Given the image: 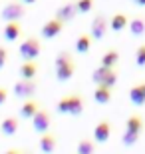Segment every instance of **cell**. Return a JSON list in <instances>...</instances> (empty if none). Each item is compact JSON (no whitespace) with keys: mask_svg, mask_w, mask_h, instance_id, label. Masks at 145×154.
Returning a JSON list of instances; mask_svg holds the SVG:
<instances>
[{"mask_svg":"<svg viewBox=\"0 0 145 154\" xmlns=\"http://www.w3.org/2000/svg\"><path fill=\"white\" fill-rule=\"evenodd\" d=\"M54 68H56V80L58 82H68L76 74V60L68 50L58 52L56 60H54Z\"/></svg>","mask_w":145,"mask_h":154,"instance_id":"6da1fadb","label":"cell"},{"mask_svg":"<svg viewBox=\"0 0 145 154\" xmlns=\"http://www.w3.org/2000/svg\"><path fill=\"white\" fill-rule=\"evenodd\" d=\"M56 110L60 114H68V116H80L84 112V98L80 94H66L62 96L56 104Z\"/></svg>","mask_w":145,"mask_h":154,"instance_id":"7a4b0ae2","label":"cell"},{"mask_svg":"<svg viewBox=\"0 0 145 154\" xmlns=\"http://www.w3.org/2000/svg\"><path fill=\"white\" fill-rule=\"evenodd\" d=\"M141 132H143V118L139 114H131L125 122V130H123V136H121L123 146H133L139 140Z\"/></svg>","mask_w":145,"mask_h":154,"instance_id":"3957f363","label":"cell"},{"mask_svg":"<svg viewBox=\"0 0 145 154\" xmlns=\"http://www.w3.org/2000/svg\"><path fill=\"white\" fill-rule=\"evenodd\" d=\"M18 54H20V58H22L24 62L26 60H36L42 54V42H40V38H36V36L24 38L20 42V46H18Z\"/></svg>","mask_w":145,"mask_h":154,"instance_id":"277c9868","label":"cell"},{"mask_svg":"<svg viewBox=\"0 0 145 154\" xmlns=\"http://www.w3.org/2000/svg\"><path fill=\"white\" fill-rule=\"evenodd\" d=\"M24 16H26V6H24L20 0L6 2L4 8L0 10V18H2L4 22H20Z\"/></svg>","mask_w":145,"mask_h":154,"instance_id":"5b68a950","label":"cell"},{"mask_svg":"<svg viewBox=\"0 0 145 154\" xmlns=\"http://www.w3.org/2000/svg\"><path fill=\"white\" fill-rule=\"evenodd\" d=\"M91 80L95 82V86H107V88H113L117 84V70L115 68H103V66H97L91 74Z\"/></svg>","mask_w":145,"mask_h":154,"instance_id":"8992f818","label":"cell"},{"mask_svg":"<svg viewBox=\"0 0 145 154\" xmlns=\"http://www.w3.org/2000/svg\"><path fill=\"white\" fill-rule=\"evenodd\" d=\"M12 92L16 98H22V100H28V98H34V94L38 92V82L36 80H16L14 86H12Z\"/></svg>","mask_w":145,"mask_h":154,"instance_id":"52a82bcc","label":"cell"},{"mask_svg":"<svg viewBox=\"0 0 145 154\" xmlns=\"http://www.w3.org/2000/svg\"><path fill=\"white\" fill-rule=\"evenodd\" d=\"M50 126H52V114L46 108H40L32 118L34 132L36 134H46V132H50Z\"/></svg>","mask_w":145,"mask_h":154,"instance_id":"ba28073f","label":"cell"},{"mask_svg":"<svg viewBox=\"0 0 145 154\" xmlns=\"http://www.w3.org/2000/svg\"><path fill=\"white\" fill-rule=\"evenodd\" d=\"M107 30H109V20H107L103 14H97L94 16L91 20V30H89V36L94 40H101L103 36L107 34Z\"/></svg>","mask_w":145,"mask_h":154,"instance_id":"9c48e42d","label":"cell"},{"mask_svg":"<svg viewBox=\"0 0 145 154\" xmlns=\"http://www.w3.org/2000/svg\"><path fill=\"white\" fill-rule=\"evenodd\" d=\"M62 30H64V22H60L58 18H50L40 28V36L46 38V40H52V38H56V36H60Z\"/></svg>","mask_w":145,"mask_h":154,"instance_id":"30bf717a","label":"cell"},{"mask_svg":"<svg viewBox=\"0 0 145 154\" xmlns=\"http://www.w3.org/2000/svg\"><path fill=\"white\" fill-rule=\"evenodd\" d=\"M38 148L42 154H54L58 148V136L54 132H46V134H40L38 140Z\"/></svg>","mask_w":145,"mask_h":154,"instance_id":"8fae6325","label":"cell"},{"mask_svg":"<svg viewBox=\"0 0 145 154\" xmlns=\"http://www.w3.org/2000/svg\"><path fill=\"white\" fill-rule=\"evenodd\" d=\"M78 16V8H76V2H66V4L58 6L56 14H54V18H58L60 22H72L74 18Z\"/></svg>","mask_w":145,"mask_h":154,"instance_id":"7c38bea8","label":"cell"},{"mask_svg":"<svg viewBox=\"0 0 145 154\" xmlns=\"http://www.w3.org/2000/svg\"><path fill=\"white\" fill-rule=\"evenodd\" d=\"M40 108H42V104H40L38 100L28 98V100H24V102H22V106H20V110H18V118H22V120H32L34 114H36Z\"/></svg>","mask_w":145,"mask_h":154,"instance_id":"4fadbf2b","label":"cell"},{"mask_svg":"<svg viewBox=\"0 0 145 154\" xmlns=\"http://www.w3.org/2000/svg\"><path fill=\"white\" fill-rule=\"evenodd\" d=\"M109 136H112V124H109V120H100L94 128V140L103 144L109 140Z\"/></svg>","mask_w":145,"mask_h":154,"instance_id":"5bb4252c","label":"cell"},{"mask_svg":"<svg viewBox=\"0 0 145 154\" xmlns=\"http://www.w3.org/2000/svg\"><path fill=\"white\" fill-rule=\"evenodd\" d=\"M18 130H20V118L18 116H6V118H2L0 132L4 136H14V134H18Z\"/></svg>","mask_w":145,"mask_h":154,"instance_id":"9a60e30c","label":"cell"},{"mask_svg":"<svg viewBox=\"0 0 145 154\" xmlns=\"http://www.w3.org/2000/svg\"><path fill=\"white\" fill-rule=\"evenodd\" d=\"M2 36H4L6 42H16V40L22 38V24L20 22H6L4 30H2Z\"/></svg>","mask_w":145,"mask_h":154,"instance_id":"2e32d148","label":"cell"},{"mask_svg":"<svg viewBox=\"0 0 145 154\" xmlns=\"http://www.w3.org/2000/svg\"><path fill=\"white\" fill-rule=\"evenodd\" d=\"M18 74L24 80H36V74H38V64H36V60H26V62H22L20 68H18Z\"/></svg>","mask_w":145,"mask_h":154,"instance_id":"e0dca14e","label":"cell"},{"mask_svg":"<svg viewBox=\"0 0 145 154\" xmlns=\"http://www.w3.org/2000/svg\"><path fill=\"white\" fill-rule=\"evenodd\" d=\"M129 100H131L133 106H143L145 104V82L129 88Z\"/></svg>","mask_w":145,"mask_h":154,"instance_id":"ac0fdd59","label":"cell"},{"mask_svg":"<svg viewBox=\"0 0 145 154\" xmlns=\"http://www.w3.org/2000/svg\"><path fill=\"white\" fill-rule=\"evenodd\" d=\"M94 100L97 104H107L109 100H112V88H107V86H95Z\"/></svg>","mask_w":145,"mask_h":154,"instance_id":"d6986e66","label":"cell"},{"mask_svg":"<svg viewBox=\"0 0 145 154\" xmlns=\"http://www.w3.org/2000/svg\"><path fill=\"white\" fill-rule=\"evenodd\" d=\"M127 24H129V18L125 14H113L109 18V28L115 30V32H121L123 28H127Z\"/></svg>","mask_w":145,"mask_h":154,"instance_id":"ffe728a7","label":"cell"},{"mask_svg":"<svg viewBox=\"0 0 145 154\" xmlns=\"http://www.w3.org/2000/svg\"><path fill=\"white\" fill-rule=\"evenodd\" d=\"M117 62H119V52L117 50H107L103 56H101V64L103 68H115Z\"/></svg>","mask_w":145,"mask_h":154,"instance_id":"44dd1931","label":"cell"},{"mask_svg":"<svg viewBox=\"0 0 145 154\" xmlns=\"http://www.w3.org/2000/svg\"><path fill=\"white\" fill-rule=\"evenodd\" d=\"M91 36L89 34H80L78 40H76V52L78 54H88L89 48H91Z\"/></svg>","mask_w":145,"mask_h":154,"instance_id":"7402d4cb","label":"cell"},{"mask_svg":"<svg viewBox=\"0 0 145 154\" xmlns=\"http://www.w3.org/2000/svg\"><path fill=\"white\" fill-rule=\"evenodd\" d=\"M127 28H129V32H131L133 36H143L145 34V20L139 18V16H135L133 20H129Z\"/></svg>","mask_w":145,"mask_h":154,"instance_id":"603a6c76","label":"cell"},{"mask_svg":"<svg viewBox=\"0 0 145 154\" xmlns=\"http://www.w3.org/2000/svg\"><path fill=\"white\" fill-rule=\"evenodd\" d=\"M76 154H95V142L89 138H82L76 146Z\"/></svg>","mask_w":145,"mask_h":154,"instance_id":"cb8c5ba5","label":"cell"},{"mask_svg":"<svg viewBox=\"0 0 145 154\" xmlns=\"http://www.w3.org/2000/svg\"><path fill=\"white\" fill-rule=\"evenodd\" d=\"M76 8L78 14H88L94 10V0H76Z\"/></svg>","mask_w":145,"mask_h":154,"instance_id":"d4e9b609","label":"cell"},{"mask_svg":"<svg viewBox=\"0 0 145 154\" xmlns=\"http://www.w3.org/2000/svg\"><path fill=\"white\" fill-rule=\"evenodd\" d=\"M135 64L137 66H145V44H141L135 52Z\"/></svg>","mask_w":145,"mask_h":154,"instance_id":"484cf974","label":"cell"},{"mask_svg":"<svg viewBox=\"0 0 145 154\" xmlns=\"http://www.w3.org/2000/svg\"><path fill=\"white\" fill-rule=\"evenodd\" d=\"M6 62H8V48L0 44V70L6 66Z\"/></svg>","mask_w":145,"mask_h":154,"instance_id":"4316f807","label":"cell"},{"mask_svg":"<svg viewBox=\"0 0 145 154\" xmlns=\"http://www.w3.org/2000/svg\"><path fill=\"white\" fill-rule=\"evenodd\" d=\"M8 96H10V90L6 86H0V106L8 102Z\"/></svg>","mask_w":145,"mask_h":154,"instance_id":"83f0119b","label":"cell"},{"mask_svg":"<svg viewBox=\"0 0 145 154\" xmlns=\"http://www.w3.org/2000/svg\"><path fill=\"white\" fill-rule=\"evenodd\" d=\"M4 154H22V150L20 148H6Z\"/></svg>","mask_w":145,"mask_h":154,"instance_id":"f1b7e54d","label":"cell"},{"mask_svg":"<svg viewBox=\"0 0 145 154\" xmlns=\"http://www.w3.org/2000/svg\"><path fill=\"white\" fill-rule=\"evenodd\" d=\"M20 2H22L24 6H30V4H36V2H38V0H20Z\"/></svg>","mask_w":145,"mask_h":154,"instance_id":"f546056e","label":"cell"},{"mask_svg":"<svg viewBox=\"0 0 145 154\" xmlns=\"http://www.w3.org/2000/svg\"><path fill=\"white\" fill-rule=\"evenodd\" d=\"M133 2H135L137 6H145V0H133Z\"/></svg>","mask_w":145,"mask_h":154,"instance_id":"4dcf8cb0","label":"cell"},{"mask_svg":"<svg viewBox=\"0 0 145 154\" xmlns=\"http://www.w3.org/2000/svg\"><path fill=\"white\" fill-rule=\"evenodd\" d=\"M22 154H34L32 150H22Z\"/></svg>","mask_w":145,"mask_h":154,"instance_id":"1f68e13d","label":"cell"}]
</instances>
